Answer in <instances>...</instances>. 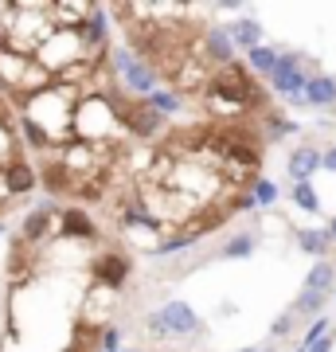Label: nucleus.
Listing matches in <instances>:
<instances>
[{
  "mask_svg": "<svg viewBox=\"0 0 336 352\" xmlns=\"http://www.w3.org/2000/svg\"><path fill=\"white\" fill-rule=\"evenodd\" d=\"M309 78L313 75H305V59H298V55H282V59H278V71L270 75V82H274V90L282 94V98L305 102Z\"/></svg>",
  "mask_w": 336,
  "mask_h": 352,
  "instance_id": "f257e3e1",
  "label": "nucleus"
},
{
  "mask_svg": "<svg viewBox=\"0 0 336 352\" xmlns=\"http://www.w3.org/2000/svg\"><path fill=\"white\" fill-rule=\"evenodd\" d=\"M113 113H117L137 138H153V133L161 129V122H164V113L153 110V102H122V98H113Z\"/></svg>",
  "mask_w": 336,
  "mask_h": 352,
  "instance_id": "f03ea898",
  "label": "nucleus"
},
{
  "mask_svg": "<svg viewBox=\"0 0 336 352\" xmlns=\"http://www.w3.org/2000/svg\"><path fill=\"white\" fill-rule=\"evenodd\" d=\"M117 71H122L125 87L137 90V94H149L153 98V67L145 59H133L129 51H117Z\"/></svg>",
  "mask_w": 336,
  "mask_h": 352,
  "instance_id": "7ed1b4c3",
  "label": "nucleus"
},
{
  "mask_svg": "<svg viewBox=\"0 0 336 352\" xmlns=\"http://www.w3.org/2000/svg\"><path fill=\"white\" fill-rule=\"evenodd\" d=\"M94 278H98L102 286H110V289H117L125 282V274H129V263H125L122 254H98L94 258Z\"/></svg>",
  "mask_w": 336,
  "mask_h": 352,
  "instance_id": "20e7f679",
  "label": "nucleus"
},
{
  "mask_svg": "<svg viewBox=\"0 0 336 352\" xmlns=\"http://www.w3.org/2000/svg\"><path fill=\"white\" fill-rule=\"evenodd\" d=\"M203 51H208V59H212L215 67L235 63V59H231L235 43H231V36H227V32H219V28H208V36H203Z\"/></svg>",
  "mask_w": 336,
  "mask_h": 352,
  "instance_id": "39448f33",
  "label": "nucleus"
},
{
  "mask_svg": "<svg viewBox=\"0 0 336 352\" xmlns=\"http://www.w3.org/2000/svg\"><path fill=\"white\" fill-rule=\"evenodd\" d=\"M161 317H164V325H168V333H192V329L199 325L188 302H168L161 309Z\"/></svg>",
  "mask_w": 336,
  "mask_h": 352,
  "instance_id": "423d86ee",
  "label": "nucleus"
},
{
  "mask_svg": "<svg viewBox=\"0 0 336 352\" xmlns=\"http://www.w3.org/2000/svg\"><path fill=\"white\" fill-rule=\"evenodd\" d=\"M286 168H289V176L301 184V180H309V176L321 168V153L317 149H293L289 153V161H286Z\"/></svg>",
  "mask_w": 336,
  "mask_h": 352,
  "instance_id": "0eeeda50",
  "label": "nucleus"
},
{
  "mask_svg": "<svg viewBox=\"0 0 336 352\" xmlns=\"http://www.w3.org/2000/svg\"><path fill=\"white\" fill-rule=\"evenodd\" d=\"M305 102L309 106H336V78L333 75H313L305 87Z\"/></svg>",
  "mask_w": 336,
  "mask_h": 352,
  "instance_id": "6e6552de",
  "label": "nucleus"
},
{
  "mask_svg": "<svg viewBox=\"0 0 336 352\" xmlns=\"http://www.w3.org/2000/svg\"><path fill=\"white\" fill-rule=\"evenodd\" d=\"M59 231H63V235H75V239H94V235H98V231H94V219H90L87 212H78V208L63 212Z\"/></svg>",
  "mask_w": 336,
  "mask_h": 352,
  "instance_id": "1a4fd4ad",
  "label": "nucleus"
},
{
  "mask_svg": "<svg viewBox=\"0 0 336 352\" xmlns=\"http://www.w3.org/2000/svg\"><path fill=\"white\" fill-rule=\"evenodd\" d=\"M4 180H8V192H32L36 188V168L27 161H12L4 168Z\"/></svg>",
  "mask_w": 336,
  "mask_h": 352,
  "instance_id": "9d476101",
  "label": "nucleus"
},
{
  "mask_svg": "<svg viewBox=\"0 0 336 352\" xmlns=\"http://www.w3.org/2000/svg\"><path fill=\"white\" fill-rule=\"evenodd\" d=\"M231 43H238V47H247V51L262 47V24L258 20H235L231 24Z\"/></svg>",
  "mask_w": 336,
  "mask_h": 352,
  "instance_id": "9b49d317",
  "label": "nucleus"
},
{
  "mask_svg": "<svg viewBox=\"0 0 336 352\" xmlns=\"http://www.w3.org/2000/svg\"><path fill=\"white\" fill-rule=\"evenodd\" d=\"M328 302V294H317V289H301V298L293 302V317H317Z\"/></svg>",
  "mask_w": 336,
  "mask_h": 352,
  "instance_id": "f8f14e48",
  "label": "nucleus"
},
{
  "mask_svg": "<svg viewBox=\"0 0 336 352\" xmlns=\"http://www.w3.org/2000/svg\"><path fill=\"white\" fill-rule=\"evenodd\" d=\"M247 59H250V71H258V75H274L282 55H278L274 47H254V51H247Z\"/></svg>",
  "mask_w": 336,
  "mask_h": 352,
  "instance_id": "ddd939ff",
  "label": "nucleus"
},
{
  "mask_svg": "<svg viewBox=\"0 0 336 352\" xmlns=\"http://www.w3.org/2000/svg\"><path fill=\"white\" fill-rule=\"evenodd\" d=\"M333 278H336L333 263H317V266L309 270V278H305V289H317V294H328V289H333Z\"/></svg>",
  "mask_w": 336,
  "mask_h": 352,
  "instance_id": "4468645a",
  "label": "nucleus"
},
{
  "mask_svg": "<svg viewBox=\"0 0 336 352\" xmlns=\"http://www.w3.org/2000/svg\"><path fill=\"white\" fill-rule=\"evenodd\" d=\"M298 243H301V251L324 254L328 247H333V231H298Z\"/></svg>",
  "mask_w": 336,
  "mask_h": 352,
  "instance_id": "2eb2a0df",
  "label": "nucleus"
},
{
  "mask_svg": "<svg viewBox=\"0 0 336 352\" xmlns=\"http://www.w3.org/2000/svg\"><path fill=\"white\" fill-rule=\"evenodd\" d=\"M43 184H47L51 192H71V168H67V164H47Z\"/></svg>",
  "mask_w": 336,
  "mask_h": 352,
  "instance_id": "dca6fc26",
  "label": "nucleus"
},
{
  "mask_svg": "<svg viewBox=\"0 0 336 352\" xmlns=\"http://www.w3.org/2000/svg\"><path fill=\"white\" fill-rule=\"evenodd\" d=\"M47 227H51V215H47V212H32V215L24 219V239H27V243L43 239V235H47Z\"/></svg>",
  "mask_w": 336,
  "mask_h": 352,
  "instance_id": "f3484780",
  "label": "nucleus"
},
{
  "mask_svg": "<svg viewBox=\"0 0 336 352\" xmlns=\"http://www.w3.org/2000/svg\"><path fill=\"white\" fill-rule=\"evenodd\" d=\"M293 204H298V208H305V212H317V208H321V200H317V192H313L309 180L293 184Z\"/></svg>",
  "mask_w": 336,
  "mask_h": 352,
  "instance_id": "a211bd4d",
  "label": "nucleus"
},
{
  "mask_svg": "<svg viewBox=\"0 0 336 352\" xmlns=\"http://www.w3.org/2000/svg\"><path fill=\"white\" fill-rule=\"evenodd\" d=\"M250 251H254V239H250V235H235V239L223 247V258H250Z\"/></svg>",
  "mask_w": 336,
  "mask_h": 352,
  "instance_id": "6ab92c4d",
  "label": "nucleus"
},
{
  "mask_svg": "<svg viewBox=\"0 0 336 352\" xmlns=\"http://www.w3.org/2000/svg\"><path fill=\"white\" fill-rule=\"evenodd\" d=\"M293 129H298V122H289L282 113H266V133H270V138H286Z\"/></svg>",
  "mask_w": 336,
  "mask_h": 352,
  "instance_id": "aec40b11",
  "label": "nucleus"
},
{
  "mask_svg": "<svg viewBox=\"0 0 336 352\" xmlns=\"http://www.w3.org/2000/svg\"><path fill=\"white\" fill-rule=\"evenodd\" d=\"M20 129H24V138L32 141L36 149H51V138H47V133H43V129L36 126V122H32V118H27V113H24V122H20Z\"/></svg>",
  "mask_w": 336,
  "mask_h": 352,
  "instance_id": "412c9836",
  "label": "nucleus"
},
{
  "mask_svg": "<svg viewBox=\"0 0 336 352\" xmlns=\"http://www.w3.org/2000/svg\"><path fill=\"white\" fill-rule=\"evenodd\" d=\"M250 192H254V204H274L278 200V188L270 184V180H254V188Z\"/></svg>",
  "mask_w": 336,
  "mask_h": 352,
  "instance_id": "4be33fe9",
  "label": "nucleus"
},
{
  "mask_svg": "<svg viewBox=\"0 0 336 352\" xmlns=\"http://www.w3.org/2000/svg\"><path fill=\"white\" fill-rule=\"evenodd\" d=\"M153 110H161V113H172V110H180V102L172 98V94H157V90H153Z\"/></svg>",
  "mask_w": 336,
  "mask_h": 352,
  "instance_id": "5701e85b",
  "label": "nucleus"
},
{
  "mask_svg": "<svg viewBox=\"0 0 336 352\" xmlns=\"http://www.w3.org/2000/svg\"><path fill=\"white\" fill-rule=\"evenodd\" d=\"M309 352H333V333H324L321 340H313V344H309Z\"/></svg>",
  "mask_w": 336,
  "mask_h": 352,
  "instance_id": "b1692460",
  "label": "nucleus"
},
{
  "mask_svg": "<svg viewBox=\"0 0 336 352\" xmlns=\"http://www.w3.org/2000/svg\"><path fill=\"white\" fill-rule=\"evenodd\" d=\"M149 333H153V337H164V333H168V325H164V317H161V314L149 317Z\"/></svg>",
  "mask_w": 336,
  "mask_h": 352,
  "instance_id": "393cba45",
  "label": "nucleus"
},
{
  "mask_svg": "<svg viewBox=\"0 0 336 352\" xmlns=\"http://www.w3.org/2000/svg\"><path fill=\"white\" fill-rule=\"evenodd\" d=\"M321 168L336 173V145H333V149H324V153H321Z\"/></svg>",
  "mask_w": 336,
  "mask_h": 352,
  "instance_id": "a878e982",
  "label": "nucleus"
},
{
  "mask_svg": "<svg viewBox=\"0 0 336 352\" xmlns=\"http://www.w3.org/2000/svg\"><path fill=\"white\" fill-rule=\"evenodd\" d=\"M289 325H293V314H289V317H282V321H274V337H286V333H289Z\"/></svg>",
  "mask_w": 336,
  "mask_h": 352,
  "instance_id": "bb28decb",
  "label": "nucleus"
},
{
  "mask_svg": "<svg viewBox=\"0 0 336 352\" xmlns=\"http://www.w3.org/2000/svg\"><path fill=\"white\" fill-rule=\"evenodd\" d=\"M102 349H106V352L117 349V333H113V329H106V337H102Z\"/></svg>",
  "mask_w": 336,
  "mask_h": 352,
  "instance_id": "cd10ccee",
  "label": "nucleus"
},
{
  "mask_svg": "<svg viewBox=\"0 0 336 352\" xmlns=\"http://www.w3.org/2000/svg\"><path fill=\"white\" fill-rule=\"evenodd\" d=\"M328 231H333V239H336V219H333V223H328Z\"/></svg>",
  "mask_w": 336,
  "mask_h": 352,
  "instance_id": "c85d7f7f",
  "label": "nucleus"
},
{
  "mask_svg": "<svg viewBox=\"0 0 336 352\" xmlns=\"http://www.w3.org/2000/svg\"><path fill=\"white\" fill-rule=\"evenodd\" d=\"M238 352H262V349H238Z\"/></svg>",
  "mask_w": 336,
  "mask_h": 352,
  "instance_id": "c756f323",
  "label": "nucleus"
}]
</instances>
